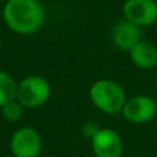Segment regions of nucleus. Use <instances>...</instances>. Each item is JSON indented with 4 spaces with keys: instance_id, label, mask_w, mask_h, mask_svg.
<instances>
[{
    "instance_id": "nucleus-12",
    "label": "nucleus",
    "mask_w": 157,
    "mask_h": 157,
    "mask_svg": "<svg viewBox=\"0 0 157 157\" xmlns=\"http://www.w3.org/2000/svg\"><path fill=\"white\" fill-rule=\"evenodd\" d=\"M98 130H99V127H98L94 121H87L86 124L81 127V132H83V135L87 136V138H90V139L94 136V134L97 132Z\"/></svg>"
},
{
    "instance_id": "nucleus-15",
    "label": "nucleus",
    "mask_w": 157,
    "mask_h": 157,
    "mask_svg": "<svg viewBox=\"0 0 157 157\" xmlns=\"http://www.w3.org/2000/svg\"><path fill=\"white\" fill-rule=\"evenodd\" d=\"M39 157H43V156H39Z\"/></svg>"
},
{
    "instance_id": "nucleus-1",
    "label": "nucleus",
    "mask_w": 157,
    "mask_h": 157,
    "mask_svg": "<svg viewBox=\"0 0 157 157\" xmlns=\"http://www.w3.org/2000/svg\"><path fill=\"white\" fill-rule=\"evenodd\" d=\"M2 18L6 28L13 33L32 36L44 26L47 13L40 0H6Z\"/></svg>"
},
{
    "instance_id": "nucleus-2",
    "label": "nucleus",
    "mask_w": 157,
    "mask_h": 157,
    "mask_svg": "<svg viewBox=\"0 0 157 157\" xmlns=\"http://www.w3.org/2000/svg\"><path fill=\"white\" fill-rule=\"evenodd\" d=\"M91 103L108 116L121 114V110L127 101L124 87L112 78H98L91 84L88 90Z\"/></svg>"
},
{
    "instance_id": "nucleus-10",
    "label": "nucleus",
    "mask_w": 157,
    "mask_h": 157,
    "mask_svg": "<svg viewBox=\"0 0 157 157\" xmlns=\"http://www.w3.org/2000/svg\"><path fill=\"white\" fill-rule=\"evenodd\" d=\"M17 84H18V81L8 72L0 71V109L10 101L15 99Z\"/></svg>"
},
{
    "instance_id": "nucleus-16",
    "label": "nucleus",
    "mask_w": 157,
    "mask_h": 157,
    "mask_svg": "<svg viewBox=\"0 0 157 157\" xmlns=\"http://www.w3.org/2000/svg\"><path fill=\"white\" fill-rule=\"evenodd\" d=\"M155 2H156V3H157V0H155Z\"/></svg>"
},
{
    "instance_id": "nucleus-4",
    "label": "nucleus",
    "mask_w": 157,
    "mask_h": 157,
    "mask_svg": "<svg viewBox=\"0 0 157 157\" xmlns=\"http://www.w3.org/2000/svg\"><path fill=\"white\" fill-rule=\"evenodd\" d=\"M43 150V139L36 128L24 125L14 131L10 138V152L15 157H39Z\"/></svg>"
},
{
    "instance_id": "nucleus-11",
    "label": "nucleus",
    "mask_w": 157,
    "mask_h": 157,
    "mask_svg": "<svg viewBox=\"0 0 157 157\" xmlns=\"http://www.w3.org/2000/svg\"><path fill=\"white\" fill-rule=\"evenodd\" d=\"M0 110H2L3 119L7 123H18L24 117L25 108L17 99H14V101H10L8 103H6Z\"/></svg>"
},
{
    "instance_id": "nucleus-7",
    "label": "nucleus",
    "mask_w": 157,
    "mask_h": 157,
    "mask_svg": "<svg viewBox=\"0 0 157 157\" xmlns=\"http://www.w3.org/2000/svg\"><path fill=\"white\" fill-rule=\"evenodd\" d=\"M123 15L139 28L153 26L157 24V3L155 0H125Z\"/></svg>"
},
{
    "instance_id": "nucleus-8",
    "label": "nucleus",
    "mask_w": 157,
    "mask_h": 157,
    "mask_svg": "<svg viewBox=\"0 0 157 157\" xmlns=\"http://www.w3.org/2000/svg\"><path fill=\"white\" fill-rule=\"evenodd\" d=\"M112 43L116 48L121 51H130L136 43L142 40V28L135 24L121 19L112 29Z\"/></svg>"
},
{
    "instance_id": "nucleus-3",
    "label": "nucleus",
    "mask_w": 157,
    "mask_h": 157,
    "mask_svg": "<svg viewBox=\"0 0 157 157\" xmlns=\"http://www.w3.org/2000/svg\"><path fill=\"white\" fill-rule=\"evenodd\" d=\"M51 84L40 75H29L17 84L15 99L25 109H37L46 105L51 98Z\"/></svg>"
},
{
    "instance_id": "nucleus-14",
    "label": "nucleus",
    "mask_w": 157,
    "mask_h": 157,
    "mask_svg": "<svg viewBox=\"0 0 157 157\" xmlns=\"http://www.w3.org/2000/svg\"><path fill=\"white\" fill-rule=\"evenodd\" d=\"M3 157H15L14 155H7V156H3Z\"/></svg>"
},
{
    "instance_id": "nucleus-9",
    "label": "nucleus",
    "mask_w": 157,
    "mask_h": 157,
    "mask_svg": "<svg viewBox=\"0 0 157 157\" xmlns=\"http://www.w3.org/2000/svg\"><path fill=\"white\" fill-rule=\"evenodd\" d=\"M130 59L141 71H152L157 66V47L150 41L141 40L128 51Z\"/></svg>"
},
{
    "instance_id": "nucleus-5",
    "label": "nucleus",
    "mask_w": 157,
    "mask_h": 157,
    "mask_svg": "<svg viewBox=\"0 0 157 157\" xmlns=\"http://www.w3.org/2000/svg\"><path fill=\"white\" fill-rule=\"evenodd\" d=\"M157 114V102L149 95H135L127 98L121 116L130 124H146Z\"/></svg>"
},
{
    "instance_id": "nucleus-13",
    "label": "nucleus",
    "mask_w": 157,
    "mask_h": 157,
    "mask_svg": "<svg viewBox=\"0 0 157 157\" xmlns=\"http://www.w3.org/2000/svg\"><path fill=\"white\" fill-rule=\"evenodd\" d=\"M2 44H3V41H2V36H0V50H2Z\"/></svg>"
},
{
    "instance_id": "nucleus-6",
    "label": "nucleus",
    "mask_w": 157,
    "mask_h": 157,
    "mask_svg": "<svg viewBox=\"0 0 157 157\" xmlns=\"http://www.w3.org/2000/svg\"><path fill=\"white\" fill-rule=\"evenodd\" d=\"M90 141L95 157H121L124 153L123 139L113 128L99 127Z\"/></svg>"
}]
</instances>
